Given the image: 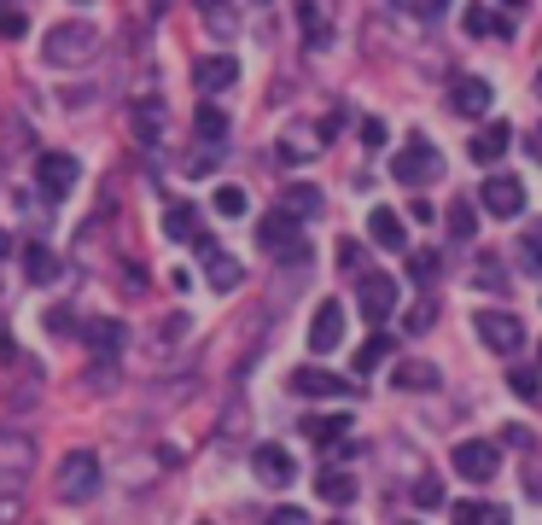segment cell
<instances>
[{
	"label": "cell",
	"mask_w": 542,
	"mask_h": 525,
	"mask_svg": "<svg viewBox=\"0 0 542 525\" xmlns=\"http://www.w3.org/2000/svg\"><path fill=\"white\" fill-rule=\"evenodd\" d=\"M537 100H542V76H537Z\"/></svg>",
	"instance_id": "obj_53"
},
{
	"label": "cell",
	"mask_w": 542,
	"mask_h": 525,
	"mask_svg": "<svg viewBox=\"0 0 542 525\" xmlns=\"http://www.w3.org/2000/svg\"><path fill=\"white\" fill-rule=\"evenodd\" d=\"M403 525H414V520H403Z\"/></svg>",
	"instance_id": "obj_55"
},
{
	"label": "cell",
	"mask_w": 542,
	"mask_h": 525,
	"mask_svg": "<svg viewBox=\"0 0 542 525\" xmlns=\"http://www.w3.org/2000/svg\"><path fill=\"white\" fill-rule=\"evenodd\" d=\"M298 24H304V41H309V47H327V24H321L315 0H298Z\"/></svg>",
	"instance_id": "obj_35"
},
{
	"label": "cell",
	"mask_w": 542,
	"mask_h": 525,
	"mask_svg": "<svg viewBox=\"0 0 542 525\" xmlns=\"http://www.w3.org/2000/svg\"><path fill=\"white\" fill-rule=\"evenodd\" d=\"M473 280H478V286H484V292H508V275H502V269H496L490 257H484V263H478V269H473Z\"/></svg>",
	"instance_id": "obj_39"
},
{
	"label": "cell",
	"mask_w": 542,
	"mask_h": 525,
	"mask_svg": "<svg viewBox=\"0 0 542 525\" xmlns=\"http://www.w3.org/2000/svg\"><path fill=\"white\" fill-rule=\"evenodd\" d=\"M473 327L496 356H519V350H525V321H519L513 310H478Z\"/></svg>",
	"instance_id": "obj_5"
},
{
	"label": "cell",
	"mask_w": 542,
	"mask_h": 525,
	"mask_svg": "<svg viewBox=\"0 0 542 525\" xmlns=\"http://www.w3.org/2000/svg\"><path fill=\"white\" fill-rule=\"evenodd\" d=\"M508 385L525 397V403H542V368H525V362H513L508 368Z\"/></svg>",
	"instance_id": "obj_32"
},
{
	"label": "cell",
	"mask_w": 542,
	"mask_h": 525,
	"mask_svg": "<svg viewBox=\"0 0 542 525\" xmlns=\"http://www.w3.org/2000/svg\"><path fill=\"white\" fill-rule=\"evenodd\" d=\"M455 525H478V502H455Z\"/></svg>",
	"instance_id": "obj_49"
},
{
	"label": "cell",
	"mask_w": 542,
	"mask_h": 525,
	"mask_svg": "<svg viewBox=\"0 0 542 525\" xmlns=\"http://www.w3.org/2000/svg\"><path fill=\"white\" fill-rule=\"evenodd\" d=\"M449 461H455V473H461V479H473V485H490V479H496V467H502V450H496L490 438H461Z\"/></svg>",
	"instance_id": "obj_7"
},
{
	"label": "cell",
	"mask_w": 542,
	"mask_h": 525,
	"mask_svg": "<svg viewBox=\"0 0 542 525\" xmlns=\"http://www.w3.org/2000/svg\"><path fill=\"white\" fill-rule=\"evenodd\" d=\"M502 6H513V12H519V6H531V0H502Z\"/></svg>",
	"instance_id": "obj_51"
},
{
	"label": "cell",
	"mask_w": 542,
	"mask_h": 525,
	"mask_svg": "<svg viewBox=\"0 0 542 525\" xmlns=\"http://www.w3.org/2000/svg\"><path fill=\"white\" fill-rule=\"evenodd\" d=\"M304 432L315 438V444H344L350 420H344V415H315V420H304Z\"/></svg>",
	"instance_id": "obj_30"
},
{
	"label": "cell",
	"mask_w": 542,
	"mask_h": 525,
	"mask_svg": "<svg viewBox=\"0 0 542 525\" xmlns=\"http://www.w3.org/2000/svg\"><path fill=\"white\" fill-rule=\"evenodd\" d=\"M199 12H204V24H210V35H239V0H199Z\"/></svg>",
	"instance_id": "obj_24"
},
{
	"label": "cell",
	"mask_w": 542,
	"mask_h": 525,
	"mask_svg": "<svg viewBox=\"0 0 542 525\" xmlns=\"http://www.w3.org/2000/svg\"><path fill=\"white\" fill-rule=\"evenodd\" d=\"M403 327H408V333H432V327H438V304H432V298H420V304H408Z\"/></svg>",
	"instance_id": "obj_36"
},
{
	"label": "cell",
	"mask_w": 542,
	"mask_h": 525,
	"mask_svg": "<svg viewBox=\"0 0 542 525\" xmlns=\"http://www.w3.org/2000/svg\"><path fill=\"white\" fill-rule=\"evenodd\" d=\"M414 502H420V508H443V485L432 479V473H426V479L414 485Z\"/></svg>",
	"instance_id": "obj_42"
},
{
	"label": "cell",
	"mask_w": 542,
	"mask_h": 525,
	"mask_svg": "<svg viewBox=\"0 0 542 525\" xmlns=\"http://www.w3.org/2000/svg\"><path fill=\"white\" fill-rule=\"evenodd\" d=\"M82 333H88V350H94V356H100V362H117V350H123V327H117V321H88V327H82Z\"/></svg>",
	"instance_id": "obj_21"
},
{
	"label": "cell",
	"mask_w": 542,
	"mask_h": 525,
	"mask_svg": "<svg viewBox=\"0 0 542 525\" xmlns=\"http://www.w3.org/2000/svg\"><path fill=\"white\" fill-rule=\"evenodd\" d=\"M333 525H350V520H333Z\"/></svg>",
	"instance_id": "obj_54"
},
{
	"label": "cell",
	"mask_w": 542,
	"mask_h": 525,
	"mask_svg": "<svg viewBox=\"0 0 542 525\" xmlns=\"http://www.w3.org/2000/svg\"><path fill=\"white\" fill-rule=\"evenodd\" d=\"M478 210H490V216H519V210H525V181L508 175V170H490L484 187H478Z\"/></svg>",
	"instance_id": "obj_8"
},
{
	"label": "cell",
	"mask_w": 542,
	"mask_h": 525,
	"mask_svg": "<svg viewBox=\"0 0 542 525\" xmlns=\"http://www.w3.org/2000/svg\"><path fill=\"white\" fill-rule=\"evenodd\" d=\"M135 140H146V146L164 140V100H140L135 105Z\"/></svg>",
	"instance_id": "obj_25"
},
{
	"label": "cell",
	"mask_w": 542,
	"mask_h": 525,
	"mask_svg": "<svg viewBox=\"0 0 542 525\" xmlns=\"http://www.w3.org/2000/svg\"><path fill=\"white\" fill-rule=\"evenodd\" d=\"M461 24H467V35H496V41H513L508 12H496V6H484V0H473V6L461 12Z\"/></svg>",
	"instance_id": "obj_18"
},
{
	"label": "cell",
	"mask_w": 542,
	"mask_h": 525,
	"mask_svg": "<svg viewBox=\"0 0 542 525\" xmlns=\"http://www.w3.org/2000/svg\"><path fill=\"white\" fill-rule=\"evenodd\" d=\"M263 525H309V514L304 508H269V520Z\"/></svg>",
	"instance_id": "obj_43"
},
{
	"label": "cell",
	"mask_w": 542,
	"mask_h": 525,
	"mask_svg": "<svg viewBox=\"0 0 542 525\" xmlns=\"http://www.w3.org/2000/svg\"><path fill=\"white\" fill-rule=\"evenodd\" d=\"M35 187H41L47 199H65L70 187H76V158H70V152H41V158H35Z\"/></svg>",
	"instance_id": "obj_10"
},
{
	"label": "cell",
	"mask_w": 542,
	"mask_h": 525,
	"mask_svg": "<svg viewBox=\"0 0 542 525\" xmlns=\"http://www.w3.org/2000/svg\"><path fill=\"white\" fill-rule=\"evenodd\" d=\"M321 205H327V199H321V187H315V181H286V187H280V210H286V216H298V222L321 216Z\"/></svg>",
	"instance_id": "obj_17"
},
{
	"label": "cell",
	"mask_w": 542,
	"mask_h": 525,
	"mask_svg": "<svg viewBox=\"0 0 542 525\" xmlns=\"http://www.w3.org/2000/svg\"><path fill=\"white\" fill-rule=\"evenodd\" d=\"M24 280H35V286L59 280V257H53L47 245H24Z\"/></svg>",
	"instance_id": "obj_26"
},
{
	"label": "cell",
	"mask_w": 542,
	"mask_h": 525,
	"mask_svg": "<svg viewBox=\"0 0 542 525\" xmlns=\"http://www.w3.org/2000/svg\"><path fill=\"white\" fill-rule=\"evenodd\" d=\"M24 30H30V24H24V12L0 0V35H6V41H18V35H24Z\"/></svg>",
	"instance_id": "obj_40"
},
{
	"label": "cell",
	"mask_w": 542,
	"mask_h": 525,
	"mask_svg": "<svg viewBox=\"0 0 542 525\" xmlns=\"http://www.w3.org/2000/svg\"><path fill=\"white\" fill-rule=\"evenodd\" d=\"M519 269H525V275H542V222L519 234Z\"/></svg>",
	"instance_id": "obj_34"
},
{
	"label": "cell",
	"mask_w": 542,
	"mask_h": 525,
	"mask_svg": "<svg viewBox=\"0 0 542 525\" xmlns=\"http://www.w3.org/2000/svg\"><path fill=\"white\" fill-rule=\"evenodd\" d=\"M6 251H12V240H6V234H0V257H6Z\"/></svg>",
	"instance_id": "obj_52"
},
{
	"label": "cell",
	"mask_w": 542,
	"mask_h": 525,
	"mask_svg": "<svg viewBox=\"0 0 542 525\" xmlns=\"http://www.w3.org/2000/svg\"><path fill=\"white\" fill-rule=\"evenodd\" d=\"M391 350H397V339H391V333H373L368 345L356 350V374H373V368H379V362H385Z\"/></svg>",
	"instance_id": "obj_29"
},
{
	"label": "cell",
	"mask_w": 542,
	"mask_h": 525,
	"mask_svg": "<svg viewBox=\"0 0 542 525\" xmlns=\"http://www.w3.org/2000/svg\"><path fill=\"white\" fill-rule=\"evenodd\" d=\"M257 240H263V251H274V257H286V263H309L304 222H298V216H286V210H274V216H263Z\"/></svg>",
	"instance_id": "obj_4"
},
{
	"label": "cell",
	"mask_w": 542,
	"mask_h": 525,
	"mask_svg": "<svg viewBox=\"0 0 542 525\" xmlns=\"http://www.w3.org/2000/svg\"><path fill=\"white\" fill-rule=\"evenodd\" d=\"M502 444H519V450H531V444H537V438H531V432H525V426H502Z\"/></svg>",
	"instance_id": "obj_46"
},
{
	"label": "cell",
	"mask_w": 542,
	"mask_h": 525,
	"mask_svg": "<svg viewBox=\"0 0 542 525\" xmlns=\"http://www.w3.org/2000/svg\"><path fill=\"white\" fill-rule=\"evenodd\" d=\"M525 158H531V164H542V135H537V129L525 135Z\"/></svg>",
	"instance_id": "obj_50"
},
{
	"label": "cell",
	"mask_w": 542,
	"mask_h": 525,
	"mask_svg": "<svg viewBox=\"0 0 542 525\" xmlns=\"http://www.w3.org/2000/svg\"><path fill=\"white\" fill-rule=\"evenodd\" d=\"M47 327H53V333H76V321H70V310H53V315H47Z\"/></svg>",
	"instance_id": "obj_48"
},
{
	"label": "cell",
	"mask_w": 542,
	"mask_h": 525,
	"mask_svg": "<svg viewBox=\"0 0 542 525\" xmlns=\"http://www.w3.org/2000/svg\"><path fill=\"white\" fill-rule=\"evenodd\" d=\"M193 82H199V94H228L239 82V59H228V53L199 59V65H193Z\"/></svg>",
	"instance_id": "obj_15"
},
{
	"label": "cell",
	"mask_w": 542,
	"mask_h": 525,
	"mask_svg": "<svg viewBox=\"0 0 542 525\" xmlns=\"http://www.w3.org/2000/svg\"><path fill=\"white\" fill-rule=\"evenodd\" d=\"M397 391H432V385H443L438 362H426V356H408V362H397Z\"/></svg>",
	"instance_id": "obj_20"
},
{
	"label": "cell",
	"mask_w": 542,
	"mask_h": 525,
	"mask_svg": "<svg viewBox=\"0 0 542 525\" xmlns=\"http://www.w3.org/2000/svg\"><path fill=\"white\" fill-rule=\"evenodd\" d=\"M391 175H397L403 187H432V181L443 175V152L432 146V140H420V135H414V140L403 146V152H397Z\"/></svg>",
	"instance_id": "obj_3"
},
{
	"label": "cell",
	"mask_w": 542,
	"mask_h": 525,
	"mask_svg": "<svg viewBox=\"0 0 542 525\" xmlns=\"http://www.w3.org/2000/svg\"><path fill=\"white\" fill-rule=\"evenodd\" d=\"M525 496L542 502V450H531V461H525Z\"/></svg>",
	"instance_id": "obj_41"
},
{
	"label": "cell",
	"mask_w": 542,
	"mask_h": 525,
	"mask_svg": "<svg viewBox=\"0 0 542 525\" xmlns=\"http://www.w3.org/2000/svg\"><path fill=\"white\" fill-rule=\"evenodd\" d=\"M193 135H199L204 146H222V140H228V117H222L216 105H199V117H193Z\"/></svg>",
	"instance_id": "obj_28"
},
{
	"label": "cell",
	"mask_w": 542,
	"mask_h": 525,
	"mask_svg": "<svg viewBox=\"0 0 542 525\" xmlns=\"http://www.w3.org/2000/svg\"><path fill=\"white\" fill-rule=\"evenodd\" d=\"M339 339H344V304L339 298H327V304H315V321H309V350L327 356Z\"/></svg>",
	"instance_id": "obj_12"
},
{
	"label": "cell",
	"mask_w": 542,
	"mask_h": 525,
	"mask_svg": "<svg viewBox=\"0 0 542 525\" xmlns=\"http://www.w3.org/2000/svg\"><path fill=\"white\" fill-rule=\"evenodd\" d=\"M94 47H100V30H94L88 18H65V24H47V35H41V65L76 70L82 59H94Z\"/></svg>",
	"instance_id": "obj_1"
},
{
	"label": "cell",
	"mask_w": 542,
	"mask_h": 525,
	"mask_svg": "<svg viewBox=\"0 0 542 525\" xmlns=\"http://www.w3.org/2000/svg\"><path fill=\"white\" fill-rule=\"evenodd\" d=\"M216 216H245V187H216Z\"/></svg>",
	"instance_id": "obj_38"
},
{
	"label": "cell",
	"mask_w": 542,
	"mask_h": 525,
	"mask_svg": "<svg viewBox=\"0 0 542 525\" xmlns=\"http://www.w3.org/2000/svg\"><path fill=\"white\" fill-rule=\"evenodd\" d=\"M315 496H327L333 508H344V502H356V479H350L344 467H321V473H315Z\"/></svg>",
	"instance_id": "obj_22"
},
{
	"label": "cell",
	"mask_w": 542,
	"mask_h": 525,
	"mask_svg": "<svg viewBox=\"0 0 542 525\" xmlns=\"http://www.w3.org/2000/svg\"><path fill=\"white\" fill-rule=\"evenodd\" d=\"M292 391H298V397H350V380L327 374V368H298V374H292Z\"/></svg>",
	"instance_id": "obj_19"
},
{
	"label": "cell",
	"mask_w": 542,
	"mask_h": 525,
	"mask_svg": "<svg viewBox=\"0 0 542 525\" xmlns=\"http://www.w3.org/2000/svg\"><path fill=\"white\" fill-rule=\"evenodd\" d=\"M199 525H204V520H199Z\"/></svg>",
	"instance_id": "obj_56"
},
{
	"label": "cell",
	"mask_w": 542,
	"mask_h": 525,
	"mask_svg": "<svg viewBox=\"0 0 542 525\" xmlns=\"http://www.w3.org/2000/svg\"><path fill=\"white\" fill-rule=\"evenodd\" d=\"M164 234H170V240H204V234H199V210H193V205H170V210H164Z\"/></svg>",
	"instance_id": "obj_27"
},
{
	"label": "cell",
	"mask_w": 542,
	"mask_h": 525,
	"mask_svg": "<svg viewBox=\"0 0 542 525\" xmlns=\"http://www.w3.org/2000/svg\"><path fill=\"white\" fill-rule=\"evenodd\" d=\"M438 275H443L438 251H414V257H408V280H414V286H438Z\"/></svg>",
	"instance_id": "obj_31"
},
{
	"label": "cell",
	"mask_w": 542,
	"mask_h": 525,
	"mask_svg": "<svg viewBox=\"0 0 542 525\" xmlns=\"http://www.w3.org/2000/svg\"><path fill=\"white\" fill-rule=\"evenodd\" d=\"M449 234H455V240H473L478 234V205L473 199H455V205H449Z\"/></svg>",
	"instance_id": "obj_33"
},
{
	"label": "cell",
	"mask_w": 542,
	"mask_h": 525,
	"mask_svg": "<svg viewBox=\"0 0 542 525\" xmlns=\"http://www.w3.org/2000/svg\"><path fill=\"white\" fill-rule=\"evenodd\" d=\"M449 105L461 117H484L490 111V76H455L449 82Z\"/></svg>",
	"instance_id": "obj_13"
},
{
	"label": "cell",
	"mask_w": 542,
	"mask_h": 525,
	"mask_svg": "<svg viewBox=\"0 0 542 525\" xmlns=\"http://www.w3.org/2000/svg\"><path fill=\"white\" fill-rule=\"evenodd\" d=\"M100 455L94 450H65L59 461V473H53V490H59V502H88V496H100Z\"/></svg>",
	"instance_id": "obj_2"
},
{
	"label": "cell",
	"mask_w": 542,
	"mask_h": 525,
	"mask_svg": "<svg viewBox=\"0 0 542 525\" xmlns=\"http://www.w3.org/2000/svg\"><path fill=\"white\" fill-rule=\"evenodd\" d=\"M199 251H204V275H210V286H216V292H234L239 280H245V269H239L234 257H228V251H222V245L199 240Z\"/></svg>",
	"instance_id": "obj_16"
},
{
	"label": "cell",
	"mask_w": 542,
	"mask_h": 525,
	"mask_svg": "<svg viewBox=\"0 0 542 525\" xmlns=\"http://www.w3.org/2000/svg\"><path fill=\"white\" fill-rule=\"evenodd\" d=\"M368 240L379 245V251H403V245H408L403 216H397L391 205H373V210H368Z\"/></svg>",
	"instance_id": "obj_14"
},
{
	"label": "cell",
	"mask_w": 542,
	"mask_h": 525,
	"mask_svg": "<svg viewBox=\"0 0 542 525\" xmlns=\"http://www.w3.org/2000/svg\"><path fill=\"white\" fill-rule=\"evenodd\" d=\"M251 467H257V479L274 490H286L298 479V461H292V450H280V444H257V450H251Z\"/></svg>",
	"instance_id": "obj_11"
},
{
	"label": "cell",
	"mask_w": 542,
	"mask_h": 525,
	"mask_svg": "<svg viewBox=\"0 0 542 525\" xmlns=\"http://www.w3.org/2000/svg\"><path fill=\"white\" fill-rule=\"evenodd\" d=\"M508 146H513V129H508V123H490V129H478V135H473V164H496Z\"/></svg>",
	"instance_id": "obj_23"
},
{
	"label": "cell",
	"mask_w": 542,
	"mask_h": 525,
	"mask_svg": "<svg viewBox=\"0 0 542 525\" xmlns=\"http://www.w3.org/2000/svg\"><path fill=\"white\" fill-rule=\"evenodd\" d=\"M362 140H368V146H385V123H379V117H368V123H362Z\"/></svg>",
	"instance_id": "obj_47"
},
{
	"label": "cell",
	"mask_w": 542,
	"mask_h": 525,
	"mask_svg": "<svg viewBox=\"0 0 542 525\" xmlns=\"http://www.w3.org/2000/svg\"><path fill=\"white\" fill-rule=\"evenodd\" d=\"M397 6H403V12H420V18H438L449 0H397Z\"/></svg>",
	"instance_id": "obj_44"
},
{
	"label": "cell",
	"mask_w": 542,
	"mask_h": 525,
	"mask_svg": "<svg viewBox=\"0 0 542 525\" xmlns=\"http://www.w3.org/2000/svg\"><path fill=\"white\" fill-rule=\"evenodd\" d=\"M35 473V444L18 432H0V496H18Z\"/></svg>",
	"instance_id": "obj_6"
},
{
	"label": "cell",
	"mask_w": 542,
	"mask_h": 525,
	"mask_svg": "<svg viewBox=\"0 0 542 525\" xmlns=\"http://www.w3.org/2000/svg\"><path fill=\"white\" fill-rule=\"evenodd\" d=\"M356 310L368 315L373 327H379V321H391V310H397V280L379 275V269L356 275Z\"/></svg>",
	"instance_id": "obj_9"
},
{
	"label": "cell",
	"mask_w": 542,
	"mask_h": 525,
	"mask_svg": "<svg viewBox=\"0 0 542 525\" xmlns=\"http://www.w3.org/2000/svg\"><path fill=\"white\" fill-rule=\"evenodd\" d=\"M339 269H344V275H368V245H362V240H339Z\"/></svg>",
	"instance_id": "obj_37"
},
{
	"label": "cell",
	"mask_w": 542,
	"mask_h": 525,
	"mask_svg": "<svg viewBox=\"0 0 542 525\" xmlns=\"http://www.w3.org/2000/svg\"><path fill=\"white\" fill-rule=\"evenodd\" d=\"M478 525H508V508H496V502H478Z\"/></svg>",
	"instance_id": "obj_45"
}]
</instances>
